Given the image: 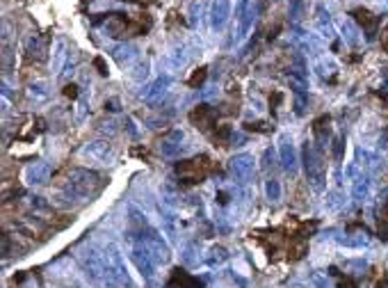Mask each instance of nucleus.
<instances>
[{
  "label": "nucleus",
  "mask_w": 388,
  "mask_h": 288,
  "mask_svg": "<svg viewBox=\"0 0 388 288\" xmlns=\"http://www.w3.org/2000/svg\"><path fill=\"white\" fill-rule=\"evenodd\" d=\"M226 261H229V252L224 250L222 245H213L208 250V254L203 256V263L210 268V270H215V268H222Z\"/></svg>",
  "instance_id": "nucleus-13"
},
{
  "label": "nucleus",
  "mask_w": 388,
  "mask_h": 288,
  "mask_svg": "<svg viewBox=\"0 0 388 288\" xmlns=\"http://www.w3.org/2000/svg\"><path fill=\"white\" fill-rule=\"evenodd\" d=\"M103 188V176L89 169H73L66 179L64 185V206H71L73 202H87V199L96 197Z\"/></svg>",
  "instance_id": "nucleus-1"
},
{
  "label": "nucleus",
  "mask_w": 388,
  "mask_h": 288,
  "mask_svg": "<svg viewBox=\"0 0 388 288\" xmlns=\"http://www.w3.org/2000/svg\"><path fill=\"white\" fill-rule=\"evenodd\" d=\"M80 268L92 288H121L107 268L103 254H98L96 250H85L80 254Z\"/></svg>",
  "instance_id": "nucleus-2"
},
{
  "label": "nucleus",
  "mask_w": 388,
  "mask_h": 288,
  "mask_svg": "<svg viewBox=\"0 0 388 288\" xmlns=\"http://www.w3.org/2000/svg\"><path fill=\"white\" fill-rule=\"evenodd\" d=\"M231 14V5L229 0H217V3L213 5V28H217V30H222L224 23H226Z\"/></svg>",
  "instance_id": "nucleus-15"
},
{
  "label": "nucleus",
  "mask_w": 388,
  "mask_h": 288,
  "mask_svg": "<svg viewBox=\"0 0 388 288\" xmlns=\"http://www.w3.org/2000/svg\"><path fill=\"white\" fill-rule=\"evenodd\" d=\"M180 142H183V133H180V130L171 133L169 138L162 140V144H160L162 156H167V158H174V156H178L180 153Z\"/></svg>",
  "instance_id": "nucleus-14"
},
{
  "label": "nucleus",
  "mask_w": 388,
  "mask_h": 288,
  "mask_svg": "<svg viewBox=\"0 0 388 288\" xmlns=\"http://www.w3.org/2000/svg\"><path fill=\"white\" fill-rule=\"evenodd\" d=\"M306 103H308V96H306V92H304V87H297V90H294V112L304 115V112H306Z\"/></svg>",
  "instance_id": "nucleus-21"
},
{
  "label": "nucleus",
  "mask_w": 388,
  "mask_h": 288,
  "mask_svg": "<svg viewBox=\"0 0 388 288\" xmlns=\"http://www.w3.org/2000/svg\"><path fill=\"white\" fill-rule=\"evenodd\" d=\"M64 94L71 96V99H76V96H78V87H76V85H66V87H64Z\"/></svg>",
  "instance_id": "nucleus-31"
},
{
  "label": "nucleus",
  "mask_w": 388,
  "mask_h": 288,
  "mask_svg": "<svg viewBox=\"0 0 388 288\" xmlns=\"http://www.w3.org/2000/svg\"><path fill=\"white\" fill-rule=\"evenodd\" d=\"M352 16H354V21L358 23V26H363L366 28L368 32H370V35H368V39H372L375 37V26H377V16H372L370 12H368V9H354V12H352Z\"/></svg>",
  "instance_id": "nucleus-16"
},
{
  "label": "nucleus",
  "mask_w": 388,
  "mask_h": 288,
  "mask_svg": "<svg viewBox=\"0 0 388 288\" xmlns=\"http://www.w3.org/2000/svg\"><path fill=\"white\" fill-rule=\"evenodd\" d=\"M167 87H169V78H158L155 82H151L149 87H146V92H144V99H146V103H151V105H155V103H160L162 101V96H165V92H167Z\"/></svg>",
  "instance_id": "nucleus-11"
},
{
  "label": "nucleus",
  "mask_w": 388,
  "mask_h": 288,
  "mask_svg": "<svg viewBox=\"0 0 388 288\" xmlns=\"http://www.w3.org/2000/svg\"><path fill=\"white\" fill-rule=\"evenodd\" d=\"M206 76H208V69H206V67H201V69L194 71V76L188 80V85H190V87H199L201 82L206 80Z\"/></svg>",
  "instance_id": "nucleus-25"
},
{
  "label": "nucleus",
  "mask_w": 388,
  "mask_h": 288,
  "mask_svg": "<svg viewBox=\"0 0 388 288\" xmlns=\"http://www.w3.org/2000/svg\"><path fill=\"white\" fill-rule=\"evenodd\" d=\"M210 169H213V165H210L208 156H196L192 160H183L176 165V172H178V176H183L185 183H201L208 176Z\"/></svg>",
  "instance_id": "nucleus-5"
},
{
  "label": "nucleus",
  "mask_w": 388,
  "mask_h": 288,
  "mask_svg": "<svg viewBox=\"0 0 388 288\" xmlns=\"http://www.w3.org/2000/svg\"><path fill=\"white\" fill-rule=\"evenodd\" d=\"M94 67L98 69V73H101V76H107V69H105V62H103V57H96V60H94Z\"/></svg>",
  "instance_id": "nucleus-30"
},
{
  "label": "nucleus",
  "mask_w": 388,
  "mask_h": 288,
  "mask_svg": "<svg viewBox=\"0 0 388 288\" xmlns=\"http://www.w3.org/2000/svg\"><path fill=\"white\" fill-rule=\"evenodd\" d=\"M190 119L196 124V128L201 130H208L215 126V112L208 108V105H199V108H194V112L190 115Z\"/></svg>",
  "instance_id": "nucleus-12"
},
{
  "label": "nucleus",
  "mask_w": 388,
  "mask_h": 288,
  "mask_svg": "<svg viewBox=\"0 0 388 288\" xmlns=\"http://www.w3.org/2000/svg\"><path fill=\"white\" fill-rule=\"evenodd\" d=\"M132 3H137V5H144V7H149V5H153L155 0H132Z\"/></svg>",
  "instance_id": "nucleus-34"
},
{
  "label": "nucleus",
  "mask_w": 388,
  "mask_h": 288,
  "mask_svg": "<svg viewBox=\"0 0 388 288\" xmlns=\"http://www.w3.org/2000/svg\"><path fill=\"white\" fill-rule=\"evenodd\" d=\"M279 160H281V167L286 169V172H294L297 169V153H294V146L288 142V140H283L281 144H279Z\"/></svg>",
  "instance_id": "nucleus-10"
},
{
  "label": "nucleus",
  "mask_w": 388,
  "mask_h": 288,
  "mask_svg": "<svg viewBox=\"0 0 388 288\" xmlns=\"http://www.w3.org/2000/svg\"><path fill=\"white\" fill-rule=\"evenodd\" d=\"M352 197H354L356 202H366V199L370 197V181L366 176L354 179V183H352Z\"/></svg>",
  "instance_id": "nucleus-18"
},
{
  "label": "nucleus",
  "mask_w": 388,
  "mask_h": 288,
  "mask_svg": "<svg viewBox=\"0 0 388 288\" xmlns=\"http://www.w3.org/2000/svg\"><path fill=\"white\" fill-rule=\"evenodd\" d=\"M130 261L137 265V270H140L142 279L146 281V284H153L155 281V270H158V263L153 261V258L146 254V250L140 245V242H135L130 250Z\"/></svg>",
  "instance_id": "nucleus-6"
},
{
  "label": "nucleus",
  "mask_w": 388,
  "mask_h": 288,
  "mask_svg": "<svg viewBox=\"0 0 388 288\" xmlns=\"http://www.w3.org/2000/svg\"><path fill=\"white\" fill-rule=\"evenodd\" d=\"M381 48H384V51L388 53V28L384 32H381Z\"/></svg>",
  "instance_id": "nucleus-32"
},
{
  "label": "nucleus",
  "mask_w": 388,
  "mask_h": 288,
  "mask_svg": "<svg viewBox=\"0 0 388 288\" xmlns=\"http://www.w3.org/2000/svg\"><path fill=\"white\" fill-rule=\"evenodd\" d=\"M311 288H333V284L322 272H311Z\"/></svg>",
  "instance_id": "nucleus-23"
},
{
  "label": "nucleus",
  "mask_w": 388,
  "mask_h": 288,
  "mask_svg": "<svg viewBox=\"0 0 388 288\" xmlns=\"http://www.w3.org/2000/svg\"><path fill=\"white\" fill-rule=\"evenodd\" d=\"M82 153L87 156L89 160H94V163H101V165H107L115 160V151H112V146L107 142H92L87 144L85 149H82Z\"/></svg>",
  "instance_id": "nucleus-9"
},
{
  "label": "nucleus",
  "mask_w": 388,
  "mask_h": 288,
  "mask_svg": "<svg viewBox=\"0 0 388 288\" xmlns=\"http://www.w3.org/2000/svg\"><path fill=\"white\" fill-rule=\"evenodd\" d=\"M265 194H267L269 202H279V199H281V185H279V181L269 179L267 183H265Z\"/></svg>",
  "instance_id": "nucleus-22"
},
{
  "label": "nucleus",
  "mask_w": 388,
  "mask_h": 288,
  "mask_svg": "<svg viewBox=\"0 0 388 288\" xmlns=\"http://www.w3.org/2000/svg\"><path fill=\"white\" fill-rule=\"evenodd\" d=\"M343 204H345V202H343V197H340L338 192L329 194V202H327V208H329V211H338V208H340Z\"/></svg>",
  "instance_id": "nucleus-28"
},
{
  "label": "nucleus",
  "mask_w": 388,
  "mask_h": 288,
  "mask_svg": "<svg viewBox=\"0 0 388 288\" xmlns=\"http://www.w3.org/2000/svg\"><path fill=\"white\" fill-rule=\"evenodd\" d=\"M343 30H345V35H347V41H350L352 46H354V43H356V30H354L352 26H345Z\"/></svg>",
  "instance_id": "nucleus-29"
},
{
  "label": "nucleus",
  "mask_w": 388,
  "mask_h": 288,
  "mask_svg": "<svg viewBox=\"0 0 388 288\" xmlns=\"http://www.w3.org/2000/svg\"><path fill=\"white\" fill-rule=\"evenodd\" d=\"M103 258H105L110 272L115 275V279L119 281V286L135 288V281H132V277L128 272V265H126V258H124V254L119 252V247L110 242V245L105 247V252H103Z\"/></svg>",
  "instance_id": "nucleus-4"
},
{
  "label": "nucleus",
  "mask_w": 388,
  "mask_h": 288,
  "mask_svg": "<svg viewBox=\"0 0 388 288\" xmlns=\"http://www.w3.org/2000/svg\"><path fill=\"white\" fill-rule=\"evenodd\" d=\"M336 240H338V245L350 247V250H363V247H368L366 236H352V233H345V236H338Z\"/></svg>",
  "instance_id": "nucleus-19"
},
{
  "label": "nucleus",
  "mask_w": 388,
  "mask_h": 288,
  "mask_svg": "<svg viewBox=\"0 0 388 288\" xmlns=\"http://www.w3.org/2000/svg\"><path fill=\"white\" fill-rule=\"evenodd\" d=\"M340 288H356V284H354V281L347 279V281H343V284H340Z\"/></svg>",
  "instance_id": "nucleus-35"
},
{
  "label": "nucleus",
  "mask_w": 388,
  "mask_h": 288,
  "mask_svg": "<svg viewBox=\"0 0 388 288\" xmlns=\"http://www.w3.org/2000/svg\"><path fill=\"white\" fill-rule=\"evenodd\" d=\"M169 288H201V284L194 279V277H190L188 272H183L178 268V270H174V277H171V281H169Z\"/></svg>",
  "instance_id": "nucleus-17"
},
{
  "label": "nucleus",
  "mask_w": 388,
  "mask_h": 288,
  "mask_svg": "<svg viewBox=\"0 0 388 288\" xmlns=\"http://www.w3.org/2000/svg\"><path fill=\"white\" fill-rule=\"evenodd\" d=\"M343 156H345V138H343V135H338V138L333 140V158L343 160Z\"/></svg>",
  "instance_id": "nucleus-24"
},
{
  "label": "nucleus",
  "mask_w": 388,
  "mask_h": 288,
  "mask_svg": "<svg viewBox=\"0 0 388 288\" xmlns=\"http://www.w3.org/2000/svg\"><path fill=\"white\" fill-rule=\"evenodd\" d=\"M302 160H304V169H306V179H308V183H311V188L315 190V192L324 190L327 169H324V163H322V149L315 142H304Z\"/></svg>",
  "instance_id": "nucleus-3"
},
{
  "label": "nucleus",
  "mask_w": 388,
  "mask_h": 288,
  "mask_svg": "<svg viewBox=\"0 0 388 288\" xmlns=\"http://www.w3.org/2000/svg\"><path fill=\"white\" fill-rule=\"evenodd\" d=\"M229 167H231V172H233V176L238 179V181H249L254 176V156H249V153H238V156H233V158L229 160Z\"/></svg>",
  "instance_id": "nucleus-7"
},
{
  "label": "nucleus",
  "mask_w": 388,
  "mask_h": 288,
  "mask_svg": "<svg viewBox=\"0 0 388 288\" xmlns=\"http://www.w3.org/2000/svg\"><path fill=\"white\" fill-rule=\"evenodd\" d=\"M48 179H51V165L43 163V160H37V163H30L23 172V181L28 185H46Z\"/></svg>",
  "instance_id": "nucleus-8"
},
{
  "label": "nucleus",
  "mask_w": 388,
  "mask_h": 288,
  "mask_svg": "<svg viewBox=\"0 0 388 288\" xmlns=\"http://www.w3.org/2000/svg\"><path fill=\"white\" fill-rule=\"evenodd\" d=\"M304 14V3L302 0H290V16L294 18V21H299Z\"/></svg>",
  "instance_id": "nucleus-27"
},
{
  "label": "nucleus",
  "mask_w": 388,
  "mask_h": 288,
  "mask_svg": "<svg viewBox=\"0 0 388 288\" xmlns=\"http://www.w3.org/2000/svg\"><path fill=\"white\" fill-rule=\"evenodd\" d=\"M217 197H219V204H229V194L226 192H219Z\"/></svg>",
  "instance_id": "nucleus-33"
},
{
  "label": "nucleus",
  "mask_w": 388,
  "mask_h": 288,
  "mask_svg": "<svg viewBox=\"0 0 388 288\" xmlns=\"http://www.w3.org/2000/svg\"><path fill=\"white\" fill-rule=\"evenodd\" d=\"M30 96H32V99H39V101L46 99V96H48L46 85H43V82H37V85H32V87H30Z\"/></svg>",
  "instance_id": "nucleus-26"
},
{
  "label": "nucleus",
  "mask_w": 388,
  "mask_h": 288,
  "mask_svg": "<svg viewBox=\"0 0 388 288\" xmlns=\"http://www.w3.org/2000/svg\"><path fill=\"white\" fill-rule=\"evenodd\" d=\"M329 124H331V119H329L327 115L317 117V119L313 121V133H315L317 142H324V140H327V135H329Z\"/></svg>",
  "instance_id": "nucleus-20"
}]
</instances>
